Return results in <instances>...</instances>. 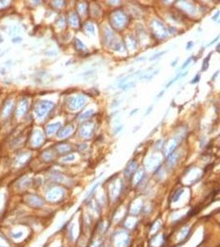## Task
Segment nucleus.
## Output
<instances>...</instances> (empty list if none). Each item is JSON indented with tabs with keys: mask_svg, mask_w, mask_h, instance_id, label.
<instances>
[{
	"mask_svg": "<svg viewBox=\"0 0 220 247\" xmlns=\"http://www.w3.org/2000/svg\"><path fill=\"white\" fill-rule=\"evenodd\" d=\"M199 75H197L196 76V78L195 79H194V80H193L192 82V83H196V82H198V81H199Z\"/></svg>",
	"mask_w": 220,
	"mask_h": 247,
	"instance_id": "nucleus-1",
	"label": "nucleus"
},
{
	"mask_svg": "<svg viewBox=\"0 0 220 247\" xmlns=\"http://www.w3.org/2000/svg\"><path fill=\"white\" fill-rule=\"evenodd\" d=\"M190 60H191V58H188V60H187V61L186 62V64H184V65L182 66V69H183V68H185V67H186V66L187 65V64H189V63H190Z\"/></svg>",
	"mask_w": 220,
	"mask_h": 247,
	"instance_id": "nucleus-2",
	"label": "nucleus"
}]
</instances>
